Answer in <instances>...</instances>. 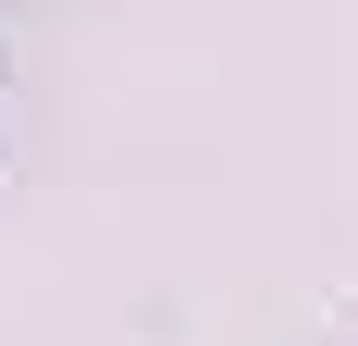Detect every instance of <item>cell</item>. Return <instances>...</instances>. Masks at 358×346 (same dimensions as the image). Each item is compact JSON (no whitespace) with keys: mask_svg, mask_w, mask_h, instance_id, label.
Wrapping results in <instances>:
<instances>
[]
</instances>
